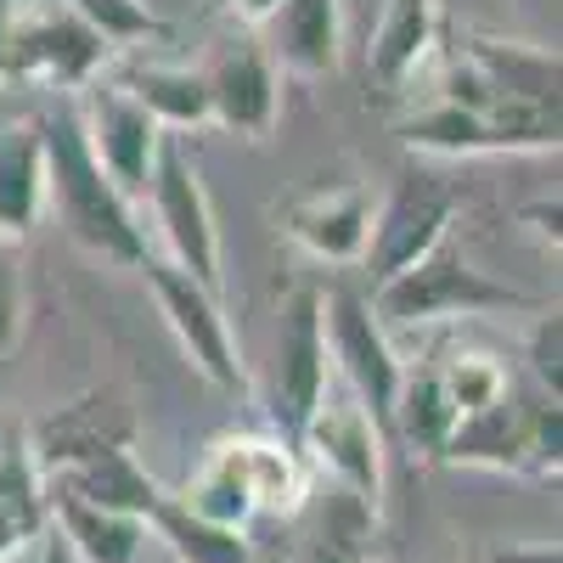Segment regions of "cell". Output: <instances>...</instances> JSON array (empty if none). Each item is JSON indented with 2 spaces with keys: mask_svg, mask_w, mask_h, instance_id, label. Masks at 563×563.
Here are the masks:
<instances>
[{
  "mask_svg": "<svg viewBox=\"0 0 563 563\" xmlns=\"http://www.w3.org/2000/svg\"><path fill=\"white\" fill-rule=\"evenodd\" d=\"M40 130H45V209L57 214V225L85 254L141 271L153 254L147 225L135 214V198L97 164V153H90L79 113H74V97L57 102L52 113H40Z\"/></svg>",
  "mask_w": 563,
  "mask_h": 563,
  "instance_id": "cell-1",
  "label": "cell"
},
{
  "mask_svg": "<svg viewBox=\"0 0 563 563\" xmlns=\"http://www.w3.org/2000/svg\"><path fill=\"white\" fill-rule=\"evenodd\" d=\"M372 316L389 333L400 327H434V321H462V316H501V310H541L525 288L496 282L490 271H479L467 260V249L456 238L434 243L422 260H411L406 271L372 282Z\"/></svg>",
  "mask_w": 563,
  "mask_h": 563,
  "instance_id": "cell-2",
  "label": "cell"
},
{
  "mask_svg": "<svg viewBox=\"0 0 563 563\" xmlns=\"http://www.w3.org/2000/svg\"><path fill=\"white\" fill-rule=\"evenodd\" d=\"M108 40L79 23L63 0H18L12 7V34H7V79H34L52 90L90 85L108 68Z\"/></svg>",
  "mask_w": 563,
  "mask_h": 563,
  "instance_id": "cell-3",
  "label": "cell"
},
{
  "mask_svg": "<svg viewBox=\"0 0 563 563\" xmlns=\"http://www.w3.org/2000/svg\"><path fill=\"white\" fill-rule=\"evenodd\" d=\"M147 288H153V305L164 316V327L175 333L180 355L192 361V372L203 384L225 389V395H238L249 384V372H243V355H238V333H231V321L220 310V294L203 288L198 276H186L180 265L147 254Z\"/></svg>",
  "mask_w": 563,
  "mask_h": 563,
  "instance_id": "cell-4",
  "label": "cell"
},
{
  "mask_svg": "<svg viewBox=\"0 0 563 563\" xmlns=\"http://www.w3.org/2000/svg\"><path fill=\"white\" fill-rule=\"evenodd\" d=\"M451 225H456V192H451V180H440L434 169H400L389 180V192L372 203V231H366V276L372 282H384L395 271H406L411 260H422L434 243L451 238Z\"/></svg>",
  "mask_w": 563,
  "mask_h": 563,
  "instance_id": "cell-5",
  "label": "cell"
},
{
  "mask_svg": "<svg viewBox=\"0 0 563 563\" xmlns=\"http://www.w3.org/2000/svg\"><path fill=\"white\" fill-rule=\"evenodd\" d=\"M141 198L153 203V225H158L164 260L220 294V225H214V203L203 192L198 164L186 158V147L175 135H164L153 180H147V192H141Z\"/></svg>",
  "mask_w": 563,
  "mask_h": 563,
  "instance_id": "cell-6",
  "label": "cell"
},
{
  "mask_svg": "<svg viewBox=\"0 0 563 563\" xmlns=\"http://www.w3.org/2000/svg\"><path fill=\"white\" fill-rule=\"evenodd\" d=\"M294 445H299L305 467H316L321 479H333V485L355 490L361 501L384 507V429L372 422V411L350 389L327 384V395L305 417Z\"/></svg>",
  "mask_w": 563,
  "mask_h": 563,
  "instance_id": "cell-7",
  "label": "cell"
},
{
  "mask_svg": "<svg viewBox=\"0 0 563 563\" xmlns=\"http://www.w3.org/2000/svg\"><path fill=\"white\" fill-rule=\"evenodd\" d=\"M321 333H327V361L344 378V389L372 411V422H389L395 384H400V355L389 344V327L372 316V305L350 288L321 294Z\"/></svg>",
  "mask_w": 563,
  "mask_h": 563,
  "instance_id": "cell-8",
  "label": "cell"
},
{
  "mask_svg": "<svg viewBox=\"0 0 563 563\" xmlns=\"http://www.w3.org/2000/svg\"><path fill=\"white\" fill-rule=\"evenodd\" d=\"M74 113H79V130L90 141V153H97V164L124 186L130 198L147 192L158 147H164L169 130H158L153 113L141 108L119 79H102V74L74 90Z\"/></svg>",
  "mask_w": 563,
  "mask_h": 563,
  "instance_id": "cell-9",
  "label": "cell"
},
{
  "mask_svg": "<svg viewBox=\"0 0 563 563\" xmlns=\"http://www.w3.org/2000/svg\"><path fill=\"white\" fill-rule=\"evenodd\" d=\"M203 85H209V124L243 135V141H265L276 130L282 68L271 63V52L254 34L214 40V52L203 63Z\"/></svg>",
  "mask_w": 563,
  "mask_h": 563,
  "instance_id": "cell-10",
  "label": "cell"
},
{
  "mask_svg": "<svg viewBox=\"0 0 563 563\" xmlns=\"http://www.w3.org/2000/svg\"><path fill=\"white\" fill-rule=\"evenodd\" d=\"M327 333H321V294L316 288H294L276 321V434L299 440L305 417L316 411V400L327 395Z\"/></svg>",
  "mask_w": 563,
  "mask_h": 563,
  "instance_id": "cell-11",
  "label": "cell"
},
{
  "mask_svg": "<svg viewBox=\"0 0 563 563\" xmlns=\"http://www.w3.org/2000/svg\"><path fill=\"white\" fill-rule=\"evenodd\" d=\"M282 231H288L294 249H305L321 265H361L366 231H372V192L361 180L299 192L288 209H282Z\"/></svg>",
  "mask_w": 563,
  "mask_h": 563,
  "instance_id": "cell-12",
  "label": "cell"
},
{
  "mask_svg": "<svg viewBox=\"0 0 563 563\" xmlns=\"http://www.w3.org/2000/svg\"><path fill=\"white\" fill-rule=\"evenodd\" d=\"M29 434V451L40 462V474H63V467L97 456L108 445H130L135 422H130V406L113 395V389H90L68 406H57L45 422H34Z\"/></svg>",
  "mask_w": 563,
  "mask_h": 563,
  "instance_id": "cell-13",
  "label": "cell"
},
{
  "mask_svg": "<svg viewBox=\"0 0 563 563\" xmlns=\"http://www.w3.org/2000/svg\"><path fill=\"white\" fill-rule=\"evenodd\" d=\"M265 52L294 79H333L344 68V0H276L260 23Z\"/></svg>",
  "mask_w": 563,
  "mask_h": 563,
  "instance_id": "cell-14",
  "label": "cell"
},
{
  "mask_svg": "<svg viewBox=\"0 0 563 563\" xmlns=\"http://www.w3.org/2000/svg\"><path fill=\"white\" fill-rule=\"evenodd\" d=\"M440 462L490 467V474H536L530 467V400L519 389H507L479 411H462Z\"/></svg>",
  "mask_w": 563,
  "mask_h": 563,
  "instance_id": "cell-15",
  "label": "cell"
},
{
  "mask_svg": "<svg viewBox=\"0 0 563 563\" xmlns=\"http://www.w3.org/2000/svg\"><path fill=\"white\" fill-rule=\"evenodd\" d=\"M434 52H440L434 0H389L378 18V34H372V52H366V79L389 90V97H406L417 74L434 63Z\"/></svg>",
  "mask_w": 563,
  "mask_h": 563,
  "instance_id": "cell-16",
  "label": "cell"
},
{
  "mask_svg": "<svg viewBox=\"0 0 563 563\" xmlns=\"http://www.w3.org/2000/svg\"><path fill=\"white\" fill-rule=\"evenodd\" d=\"M45 214V130L40 113L0 119V238L23 243Z\"/></svg>",
  "mask_w": 563,
  "mask_h": 563,
  "instance_id": "cell-17",
  "label": "cell"
},
{
  "mask_svg": "<svg viewBox=\"0 0 563 563\" xmlns=\"http://www.w3.org/2000/svg\"><path fill=\"white\" fill-rule=\"evenodd\" d=\"M456 52L479 68L496 102H558V52H547V45L467 29Z\"/></svg>",
  "mask_w": 563,
  "mask_h": 563,
  "instance_id": "cell-18",
  "label": "cell"
},
{
  "mask_svg": "<svg viewBox=\"0 0 563 563\" xmlns=\"http://www.w3.org/2000/svg\"><path fill=\"white\" fill-rule=\"evenodd\" d=\"M305 512V541L294 563H366L372 552V530H378V507L361 501L355 490L321 479V490H305L299 501Z\"/></svg>",
  "mask_w": 563,
  "mask_h": 563,
  "instance_id": "cell-19",
  "label": "cell"
},
{
  "mask_svg": "<svg viewBox=\"0 0 563 563\" xmlns=\"http://www.w3.org/2000/svg\"><path fill=\"white\" fill-rule=\"evenodd\" d=\"M45 485H57L79 501H97L108 512H124V519H153V507L164 501V485L141 467L130 445H108L97 456L63 467V474H45Z\"/></svg>",
  "mask_w": 563,
  "mask_h": 563,
  "instance_id": "cell-20",
  "label": "cell"
},
{
  "mask_svg": "<svg viewBox=\"0 0 563 563\" xmlns=\"http://www.w3.org/2000/svg\"><path fill=\"white\" fill-rule=\"evenodd\" d=\"M45 519L79 563H135L147 547V519H124V512L79 501L57 485H45Z\"/></svg>",
  "mask_w": 563,
  "mask_h": 563,
  "instance_id": "cell-21",
  "label": "cell"
},
{
  "mask_svg": "<svg viewBox=\"0 0 563 563\" xmlns=\"http://www.w3.org/2000/svg\"><path fill=\"white\" fill-rule=\"evenodd\" d=\"M451 429H456V406H451V395L440 384V366H400V384H395V406H389L384 434H395L422 462H440Z\"/></svg>",
  "mask_w": 563,
  "mask_h": 563,
  "instance_id": "cell-22",
  "label": "cell"
},
{
  "mask_svg": "<svg viewBox=\"0 0 563 563\" xmlns=\"http://www.w3.org/2000/svg\"><path fill=\"white\" fill-rule=\"evenodd\" d=\"M119 85L130 97L153 113L158 130H203L209 124V85H203V68L192 63H164V57H135Z\"/></svg>",
  "mask_w": 563,
  "mask_h": 563,
  "instance_id": "cell-23",
  "label": "cell"
},
{
  "mask_svg": "<svg viewBox=\"0 0 563 563\" xmlns=\"http://www.w3.org/2000/svg\"><path fill=\"white\" fill-rule=\"evenodd\" d=\"M231 445H238V462H243L254 512L294 519L299 501H305V490H310V467H305L299 445L282 440V434H231Z\"/></svg>",
  "mask_w": 563,
  "mask_h": 563,
  "instance_id": "cell-24",
  "label": "cell"
},
{
  "mask_svg": "<svg viewBox=\"0 0 563 563\" xmlns=\"http://www.w3.org/2000/svg\"><path fill=\"white\" fill-rule=\"evenodd\" d=\"M395 135L406 141L411 153H429V158H485V153H501V141L490 130L485 113L474 108H456L445 97H429V102H417Z\"/></svg>",
  "mask_w": 563,
  "mask_h": 563,
  "instance_id": "cell-25",
  "label": "cell"
},
{
  "mask_svg": "<svg viewBox=\"0 0 563 563\" xmlns=\"http://www.w3.org/2000/svg\"><path fill=\"white\" fill-rule=\"evenodd\" d=\"M186 512H198V519H209V525H225V530H249L260 512H254V496H249V479H243V462H238V445H231V434L225 440H214L209 445V456H203V467L192 479H186V490L175 496Z\"/></svg>",
  "mask_w": 563,
  "mask_h": 563,
  "instance_id": "cell-26",
  "label": "cell"
},
{
  "mask_svg": "<svg viewBox=\"0 0 563 563\" xmlns=\"http://www.w3.org/2000/svg\"><path fill=\"white\" fill-rule=\"evenodd\" d=\"M147 530L180 558V563H260L249 530H225V525H209L198 512H186L175 496H164L153 507Z\"/></svg>",
  "mask_w": 563,
  "mask_h": 563,
  "instance_id": "cell-27",
  "label": "cell"
},
{
  "mask_svg": "<svg viewBox=\"0 0 563 563\" xmlns=\"http://www.w3.org/2000/svg\"><path fill=\"white\" fill-rule=\"evenodd\" d=\"M0 512H7L23 536H40L52 525L45 519V474H40L23 429H0Z\"/></svg>",
  "mask_w": 563,
  "mask_h": 563,
  "instance_id": "cell-28",
  "label": "cell"
},
{
  "mask_svg": "<svg viewBox=\"0 0 563 563\" xmlns=\"http://www.w3.org/2000/svg\"><path fill=\"white\" fill-rule=\"evenodd\" d=\"M63 7L90 23L102 40H108V52H124V45H147L164 34V18L147 7V0H63Z\"/></svg>",
  "mask_w": 563,
  "mask_h": 563,
  "instance_id": "cell-29",
  "label": "cell"
},
{
  "mask_svg": "<svg viewBox=\"0 0 563 563\" xmlns=\"http://www.w3.org/2000/svg\"><path fill=\"white\" fill-rule=\"evenodd\" d=\"M440 384H445L456 417H462V411H479V406H490L496 395L512 389L507 366H501L496 355H485V350H451V355L440 361Z\"/></svg>",
  "mask_w": 563,
  "mask_h": 563,
  "instance_id": "cell-30",
  "label": "cell"
},
{
  "mask_svg": "<svg viewBox=\"0 0 563 563\" xmlns=\"http://www.w3.org/2000/svg\"><path fill=\"white\" fill-rule=\"evenodd\" d=\"M18 339H23V260L18 243L0 238V372L12 366Z\"/></svg>",
  "mask_w": 563,
  "mask_h": 563,
  "instance_id": "cell-31",
  "label": "cell"
},
{
  "mask_svg": "<svg viewBox=\"0 0 563 563\" xmlns=\"http://www.w3.org/2000/svg\"><path fill=\"white\" fill-rule=\"evenodd\" d=\"M530 372H536V384H541V395H552L558 400V389H563V316L558 310H541V321L530 327Z\"/></svg>",
  "mask_w": 563,
  "mask_h": 563,
  "instance_id": "cell-32",
  "label": "cell"
},
{
  "mask_svg": "<svg viewBox=\"0 0 563 563\" xmlns=\"http://www.w3.org/2000/svg\"><path fill=\"white\" fill-rule=\"evenodd\" d=\"M558 462H563V417L552 395L530 400V467L541 479H558Z\"/></svg>",
  "mask_w": 563,
  "mask_h": 563,
  "instance_id": "cell-33",
  "label": "cell"
},
{
  "mask_svg": "<svg viewBox=\"0 0 563 563\" xmlns=\"http://www.w3.org/2000/svg\"><path fill=\"white\" fill-rule=\"evenodd\" d=\"M558 220H563V209H558V192H547V198H530V203L519 209V225H530V231H536V238H541L547 249H558V243H563Z\"/></svg>",
  "mask_w": 563,
  "mask_h": 563,
  "instance_id": "cell-34",
  "label": "cell"
},
{
  "mask_svg": "<svg viewBox=\"0 0 563 563\" xmlns=\"http://www.w3.org/2000/svg\"><path fill=\"white\" fill-rule=\"evenodd\" d=\"M0 563H68V547L57 541V530H52V525H45L34 541H23L12 558H0Z\"/></svg>",
  "mask_w": 563,
  "mask_h": 563,
  "instance_id": "cell-35",
  "label": "cell"
},
{
  "mask_svg": "<svg viewBox=\"0 0 563 563\" xmlns=\"http://www.w3.org/2000/svg\"><path fill=\"white\" fill-rule=\"evenodd\" d=\"M485 563H558V541H530V547H507V552H490Z\"/></svg>",
  "mask_w": 563,
  "mask_h": 563,
  "instance_id": "cell-36",
  "label": "cell"
},
{
  "mask_svg": "<svg viewBox=\"0 0 563 563\" xmlns=\"http://www.w3.org/2000/svg\"><path fill=\"white\" fill-rule=\"evenodd\" d=\"M220 7H225V12H238L243 23H254V29H260V23L276 12V0H220Z\"/></svg>",
  "mask_w": 563,
  "mask_h": 563,
  "instance_id": "cell-37",
  "label": "cell"
},
{
  "mask_svg": "<svg viewBox=\"0 0 563 563\" xmlns=\"http://www.w3.org/2000/svg\"><path fill=\"white\" fill-rule=\"evenodd\" d=\"M23 541H34V536H23V530H18V525L7 519V512H0V558H12V552H18Z\"/></svg>",
  "mask_w": 563,
  "mask_h": 563,
  "instance_id": "cell-38",
  "label": "cell"
},
{
  "mask_svg": "<svg viewBox=\"0 0 563 563\" xmlns=\"http://www.w3.org/2000/svg\"><path fill=\"white\" fill-rule=\"evenodd\" d=\"M12 7H18V0H0V79H7V34H12Z\"/></svg>",
  "mask_w": 563,
  "mask_h": 563,
  "instance_id": "cell-39",
  "label": "cell"
}]
</instances>
